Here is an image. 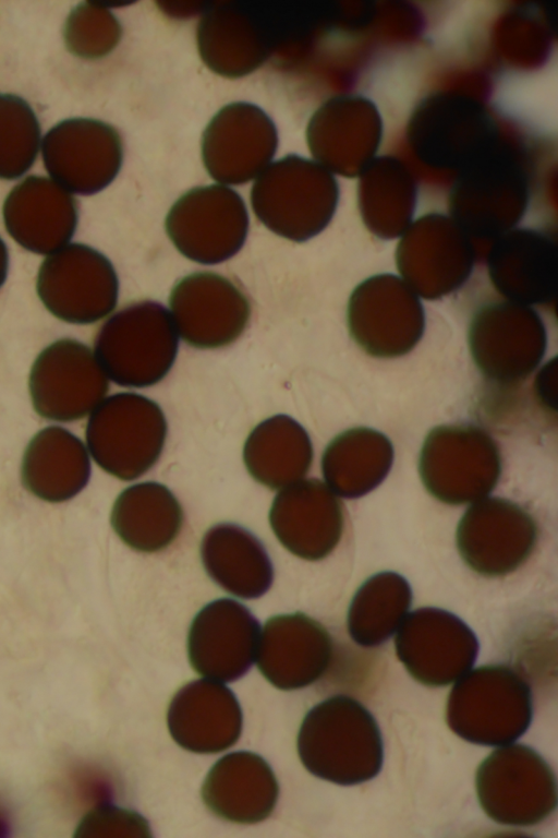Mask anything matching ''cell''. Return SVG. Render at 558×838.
<instances>
[{
	"mask_svg": "<svg viewBox=\"0 0 558 838\" xmlns=\"http://www.w3.org/2000/svg\"><path fill=\"white\" fill-rule=\"evenodd\" d=\"M298 752L311 774L341 786L373 779L384 759L375 718L360 702L345 695L329 697L306 714L298 735Z\"/></svg>",
	"mask_w": 558,
	"mask_h": 838,
	"instance_id": "obj_1",
	"label": "cell"
},
{
	"mask_svg": "<svg viewBox=\"0 0 558 838\" xmlns=\"http://www.w3.org/2000/svg\"><path fill=\"white\" fill-rule=\"evenodd\" d=\"M179 335L161 303L142 300L113 313L98 330L94 355L105 374L124 387H148L172 368Z\"/></svg>",
	"mask_w": 558,
	"mask_h": 838,
	"instance_id": "obj_2",
	"label": "cell"
},
{
	"mask_svg": "<svg viewBox=\"0 0 558 838\" xmlns=\"http://www.w3.org/2000/svg\"><path fill=\"white\" fill-rule=\"evenodd\" d=\"M532 692L527 682L502 665L466 672L452 687L447 723L460 738L482 745H506L530 727Z\"/></svg>",
	"mask_w": 558,
	"mask_h": 838,
	"instance_id": "obj_3",
	"label": "cell"
},
{
	"mask_svg": "<svg viewBox=\"0 0 558 838\" xmlns=\"http://www.w3.org/2000/svg\"><path fill=\"white\" fill-rule=\"evenodd\" d=\"M167 433L160 406L132 392L105 397L90 412L85 431L95 463L124 481L140 478L157 463Z\"/></svg>",
	"mask_w": 558,
	"mask_h": 838,
	"instance_id": "obj_4",
	"label": "cell"
},
{
	"mask_svg": "<svg viewBox=\"0 0 558 838\" xmlns=\"http://www.w3.org/2000/svg\"><path fill=\"white\" fill-rule=\"evenodd\" d=\"M336 204L330 177L315 163L287 155L270 163L254 180L251 205L274 234L303 242L320 232Z\"/></svg>",
	"mask_w": 558,
	"mask_h": 838,
	"instance_id": "obj_5",
	"label": "cell"
},
{
	"mask_svg": "<svg viewBox=\"0 0 558 838\" xmlns=\"http://www.w3.org/2000/svg\"><path fill=\"white\" fill-rule=\"evenodd\" d=\"M475 787L482 809L499 824L532 826L556 810L555 773L526 745L495 750L478 766Z\"/></svg>",
	"mask_w": 558,
	"mask_h": 838,
	"instance_id": "obj_6",
	"label": "cell"
},
{
	"mask_svg": "<svg viewBox=\"0 0 558 838\" xmlns=\"http://www.w3.org/2000/svg\"><path fill=\"white\" fill-rule=\"evenodd\" d=\"M38 297L56 318L92 324L110 314L119 280L108 258L83 243H68L43 261L36 280Z\"/></svg>",
	"mask_w": 558,
	"mask_h": 838,
	"instance_id": "obj_7",
	"label": "cell"
},
{
	"mask_svg": "<svg viewBox=\"0 0 558 838\" xmlns=\"http://www.w3.org/2000/svg\"><path fill=\"white\" fill-rule=\"evenodd\" d=\"M248 214L240 194L228 185L197 187L169 210L165 227L175 249L201 264H219L234 256L248 232Z\"/></svg>",
	"mask_w": 558,
	"mask_h": 838,
	"instance_id": "obj_8",
	"label": "cell"
},
{
	"mask_svg": "<svg viewBox=\"0 0 558 838\" xmlns=\"http://www.w3.org/2000/svg\"><path fill=\"white\" fill-rule=\"evenodd\" d=\"M28 388L33 407L40 417L70 422L84 418L101 403L109 382L85 344L63 338L37 356Z\"/></svg>",
	"mask_w": 558,
	"mask_h": 838,
	"instance_id": "obj_9",
	"label": "cell"
},
{
	"mask_svg": "<svg viewBox=\"0 0 558 838\" xmlns=\"http://www.w3.org/2000/svg\"><path fill=\"white\" fill-rule=\"evenodd\" d=\"M47 172L63 189L92 195L108 187L123 161L114 127L92 118H71L52 127L41 143Z\"/></svg>",
	"mask_w": 558,
	"mask_h": 838,
	"instance_id": "obj_10",
	"label": "cell"
},
{
	"mask_svg": "<svg viewBox=\"0 0 558 838\" xmlns=\"http://www.w3.org/2000/svg\"><path fill=\"white\" fill-rule=\"evenodd\" d=\"M169 309L178 335L198 349L231 345L251 316V303L240 286L213 272L181 278L170 292Z\"/></svg>",
	"mask_w": 558,
	"mask_h": 838,
	"instance_id": "obj_11",
	"label": "cell"
},
{
	"mask_svg": "<svg viewBox=\"0 0 558 838\" xmlns=\"http://www.w3.org/2000/svg\"><path fill=\"white\" fill-rule=\"evenodd\" d=\"M396 651L408 672L427 686L450 684L474 665L478 642L454 614L422 608L404 618L396 636Z\"/></svg>",
	"mask_w": 558,
	"mask_h": 838,
	"instance_id": "obj_12",
	"label": "cell"
},
{
	"mask_svg": "<svg viewBox=\"0 0 558 838\" xmlns=\"http://www.w3.org/2000/svg\"><path fill=\"white\" fill-rule=\"evenodd\" d=\"M277 146L271 118L245 101L221 108L207 124L201 144L207 172L228 187L255 179L271 163Z\"/></svg>",
	"mask_w": 558,
	"mask_h": 838,
	"instance_id": "obj_13",
	"label": "cell"
},
{
	"mask_svg": "<svg viewBox=\"0 0 558 838\" xmlns=\"http://www.w3.org/2000/svg\"><path fill=\"white\" fill-rule=\"evenodd\" d=\"M537 540L533 517L518 504L483 498L469 507L457 530L459 552L470 568L485 576L517 570Z\"/></svg>",
	"mask_w": 558,
	"mask_h": 838,
	"instance_id": "obj_14",
	"label": "cell"
},
{
	"mask_svg": "<svg viewBox=\"0 0 558 838\" xmlns=\"http://www.w3.org/2000/svg\"><path fill=\"white\" fill-rule=\"evenodd\" d=\"M260 633L259 622L242 603L229 598L211 601L190 626L191 666L206 679L235 681L256 660Z\"/></svg>",
	"mask_w": 558,
	"mask_h": 838,
	"instance_id": "obj_15",
	"label": "cell"
},
{
	"mask_svg": "<svg viewBox=\"0 0 558 838\" xmlns=\"http://www.w3.org/2000/svg\"><path fill=\"white\" fill-rule=\"evenodd\" d=\"M269 524L289 552L308 561L322 560L340 540L342 504L322 481L301 479L276 494Z\"/></svg>",
	"mask_w": 558,
	"mask_h": 838,
	"instance_id": "obj_16",
	"label": "cell"
},
{
	"mask_svg": "<svg viewBox=\"0 0 558 838\" xmlns=\"http://www.w3.org/2000/svg\"><path fill=\"white\" fill-rule=\"evenodd\" d=\"M332 653L331 636L319 622L300 612L280 614L265 623L256 662L272 685L296 690L327 671Z\"/></svg>",
	"mask_w": 558,
	"mask_h": 838,
	"instance_id": "obj_17",
	"label": "cell"
},
{
	"mask_svg": "<svg viewBox=\"0 0 558 838\" xmlns=\"http://www.w3.org/2000/svg\"><path fill=\"white\" fill-rule=\"evenodd\" d=\"M2 214L13 240L37 254H51L66 246L78 219L72 194L41 176H29L16 184L5 197Z\"/></svg>",
	"mask_w": 558,
	"mask_h": 838,
	"instance_id": "obj_18",
	"label": "cell"
},
{
	"mask_svg": "<svg viewBox=\"0 0 558 838\" xmlns=\"http://www.w3.org/2000/svg\"><path fill=\"white\" fill-rule=\"evenodd\" d=\"M167 720L173 740L195 753L227 750L242 729V713L234 694L210 679L190 682L178 691Z\"/></svg>",
	"mask_w": 558,
	"mask_h": 838,
	"instance_id": "obj_19",
	"label": "cell"
},
{
	"mask_svg": "<svg viewBox=\"0 0 558 838\" xmlns=\"http://www.w3.org/2000/svg\"><path fill=\"white\" fill-rule=\"evenodd\" d=\"M468 426L465 444L444 446V453L426 442L420 458V474L426 489L438 500L461 504L483 499L500 475L496 443L483 430Z\"/></svg>",
	"mask_w": 558,
	"mask_h": 838,
	"instance_id": "obj_20",
	"label": "cell"
},
{
	"mask_svg": "<svg viewBox=\"0 0 558 838\" xmlns=\"http://www.w3.org/2000/svg\"><path fill=\"white\" fill-rule=\"evenodd\" d=\"M278 783L258 755L235 752L220 758L208 773L202 797L218 817L240 824L267 818L277 802Z\"/></svg>",
	"mask_w": 558,
	"mask_h": 838,
	"instance_id": "obj_21",
	"label": "cell"
},
{
	"mask_svg": "<svg viewBox=\"0 0 558 838\" xmlns=\"http://www.w3.org/2000/svg\"><path fill=\"white\" fill-rule=\"evenodd\" d=\"M22 482L40 500L60 503L78 494L90 477L83 442L69 430L51 426L29 441L22 459Z\"/></svg>",
	"mask_w": 558,
	"mask_h": 838,
	"instance_id": "obj_22",
	"label": "cell"
},
{
	"mask_svg": "<svg viewBox=\"0 0 558 838\" xmlns=\"http://www.w3.org/2000/svg\"><path fill=\"white\" fill-rule=\"evenodd\" d=\"M201 559L207 575L227 592L255 599L270 588L274 566L262 541L242 526H211L201 542Z\"/></svg>",
	"mask_w": 558,
	"mask_h": 838,
	"instance_id": "obj_23",
	"label": "cell"
},
{
	"mask_svg": "<svg viewBox=\"0 0 558 838\" xmlns=\"http://www.w3.org/2000/svg\"><path fill=\"white\" fill-rule=\"evenodd\" d=\"M110 520L114 532L128 547L153 553L165 550L179 536L183 511L165 484L146 481L119 494Z\"/></svg>",
	"mask_w": 558,
	"mask_h": 838,
	"instance_id": "obj_24",
	"label": "cell"
},
{
	"mask_svg": "<svg viewBox=\"0 0 558 838\" xmlns=\"http://www.w3.org/2000/svg\"><path fill=\"white\" fill-rule=\"evenodd\" d=\"M243 460L254 480L271 490L282 489L307 474L313 460L312 442L296 420L275 415L250 432Z\"/></svg>",
	"mask_w": 558,
	"mask_h": 838,
	"instance_id": "obj_25",
	"label": "cell"
},
{
	"mask_svg": "<svg viewBox=\"0 0 558 838\" xmlns=\"http://www.w3.org/2000/svg\"><path fill=\"white\" fill-rule=\"evenodd\" d=\"M196 38L204 63L226 77L244 76L266 58L262 36L252 20L230 7L206 12L198 23Z\"/></svg>",
	"mask_w": 558,
	"mask_h": 838,
	"instance_id": "obj_26",
	"label": "cell"
},
{
	"mask_svg": "<svg viewBox=\"0 0 558 838\" xmlns=\"http://www.w3.org/2000/svg\"><path fill=\"white\" fill-rule=\"evenodd\" d=\"M408 582L395 573H380L366 580L352 599L348 613L351 638L363 647H375L390 638L411 606Z\"/></svg>",
	"mask_w": 558,
	"mask_h": 838,
	"instance_id": "obj_27",
	"label": "cell"
},
{
	"mask_svg": "<svg viewBox=\"0 0 558 838\" xmlns=\"http://www.w3.org/2000/svg\"><path fill=\"white\" fill-rule=\"evenodd\" d=\"M40 143L35 111L22 97L0 93V179L23 176L34 164Z\"/></svg>",
	"mask_w": 558,
	"mask_h": 838,
	"instance_id": "obj_28",
	"label": "cell"
},
{
	"mask_svg": "<svg viewBox=\"0 0 558 838\" xmlns=\"http://www.w3.org/2000/svg\"><path fill=\"white\" fill-rule=\"evenodd\" d=\"M392 450L378 454L353 453L345 432L336 436L326 447L322 458V471L328 488L342 496H357L379 484L391 466Z\"/></svg>",
	"mask_w": 558,
	"mask_h": 838,
	"instance_id": "obj_29",
	"label": "cell"
},
{
	"mask_svg": "<svg viewBox=\"0 0 558 838\" xmlns=\"http://www.w3.org/2000/svg\"><path fill=\"white\" fill-rule=\"evenodd\" d=\"M116 16L106 8L84 2L73 9L64 24L68 50L83 59H98L110 53L121 38Z\"/></svg>",
	"mask_w": 558,
	"mask_h": 838,
	"instance_id": "obj_30",
	"label": "cell"
},
{
	"mask_svg": "<svg viewBox=\"0 0 558 838\" xmlns=\"http://www.w3.org/2000/svg\"><path fill=\"white\" fill-rule=\"evenodd\" d=\"M146 821L138 814L114 806H100L88 813L75 836H149Z\"/></svg>",
	"mask_w": 558,
	"mask_h": 838,
	"instance_id": "obj_31",
	"label": "cell"
},
{
	"mask_svg": "<svg viewBox=\"0 0 558 838\" xmlns=\"http://www.w3.org/2000/svg\"><path fill=\"white\" fill-rule=\"evenodd\" d=\"M9 270V253L4 241L0 238V288L4 284Z\"/></svg>",
	"mask_w": 558,
	"mask_h": 838,
	"instance_id": "obj_32",
	"label": "cell"
}]
</instances>
